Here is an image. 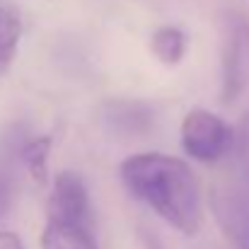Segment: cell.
I'll return each mask as SVG.
<instances>
[{"label":"cell","mask_w":249,"mask_h":249,"mask_svg":"<svg viewBox=\"0 0 249 249\" xmlns=\"http://www.w3.org/2000/svg\"><path fill=\"white\" fill-rule=\"evenodd\" d=\"M247 249H249V242H247Z\"/></svg>","instance_id":"obj_12"},{"label":"cell","mask_w":249,"mask_h":249,"mask_svg":"<svg viewBox=\"0 0 249 249\" xmlns=\"http://www.w3.org/2000/svg\"><path fill=\"white\" fill-rule=\"evenodd\" d=\"M0 249H24L22 240L12 230H0Z\"/></svg>","instance_id":"obj_11"},{"label":"cell","mask_w":249,"mask_h":249,"mask_svg":"<svg viewBox=\"0 0 249 249\" xmlns=\"http://www.w3.org/2000/svg\"><path fill=\"white\" fill-rule=\"evenodd\" d=\"M128 194L181 235H196L203 225V196L194 169L165 153H138L119 165Z\"/></svg>","instance_id":"obj_1"},{"label":"cell","mask_w":249,"mask_h":249,"mask_svg":"<svg viewBox=\"0 0 249 249\" xmlns=\"http://www.w3.org/2000/svg\"><path fill=\"white\" fill-rule=\"evenodd\" d=\"M22 17L12 7H0V75L7 73L22 41Z\"/></svg>","instance_id":"obj_9"},{"label":"cell","mask_w":249,"mask_h":249,"mask_svg":"<svg viewBox=\"0 0 249 249\" xmlns=\"http://www.w3.org/2000/svg\"><path fill=\"white\" fill-rule=\"evenodd\" d=\"M51 148H53V136H29L24 141L22 148V162H24V172L36 181L44 184L46 181V167H49V158H51Z\"/></svg>","instance_id":"obj_10"},{"label":"cell","mask_w":249,"mask_h":249,"mask_svg":"<svg viewBox=\"0 0 249 249\" xmlns=\"http://www.w3.org/2000/svg\"><path fill=\"white\" fill-rule=\"evenodd\" d=\"M249 85V17L230 12L225 17L223 44V99L235 102Z\"/></svg>","instance_id":"obj_3"},{"label":"cell","mask_w":249,"mask_h":249,"mask_svg":"<svg viewBox=\"0 0 249 249\" xmlns=\"http://www.w3.org/2000/svg\"><path fill=\"white\" fill-rule=\"evenodd\" d=\"M46 220L94 225L89 189L78 172L63 169L53 177L51 196H49V203H46Z\"/></svg>","instance_id":"obj_4"},{"label":"cell","mask_w":249,"mask_h":249,"mask_svg":"<svg viewBox=\"0 0 249 249\" xmlns=\"http://www.w3.org/2000/svg\"><path fill=\"white\" fill-rule=\"evenodd\" d=\"M235 128L208 109H191L181 121V148L196 162H220L235 150Z\"/></svg>","instance_id":"obj_2"},{"label":"cell","mask_w":249,"mask_h":249,"mask_svg":"<svg viewBox=\"0 0 249 249\" xmlns=\"http://www.w3.org/2000/svg\"><path fill=\"white\" fill-rule=\"evenodd\" d=\"M107 124L121 133H143L153 124V109L141 102H111L107 104Z\"/></svg>","instance_id":"obj_7"},{"label":"cell","mask_w":249,"mask_h":249,"mask_svg":"<svg viewBox=\"0 0 249 249\" xmlns=\"http://www.w3.org/2000/svg\"><path fill=\"white\" fill-rule=\"evenodd\" d=\"M27 138L29 131L24 124H10L0 131V220L7 218L19 191V174L24 169L22 148Z\"/></svg>","instance_id":"obj_5"},{"label":"cell","mask_w":249,"mask_h":249,"mask_svg":"<svg viewBox=\"0 0 249 249\" xmlns=\"http://www.w3.org/2000/svg\"><path fill=\"white\" fill-rule=\"evenodd\" d=\"M186 49H189V36L181 27L165 24V27H158L150 36V51L165 66L181 63L186 56Z\"/></svg>","instance_id":"obj_8"},{"label":"cell","mask_w":249,"mask_h":249,"mask_svg":"<svg viewBox=\"0 0 249 249\" xmlns=\"http://www.w3.org/2000/svg\"><path fill=\"white\" fill-rule=\"evenodd\" d=\"M41 249H99L94 225L66 223V220H46L44 232L39 237Z\"/></svg>","instance_id":"obj_6"}]
</instances>
